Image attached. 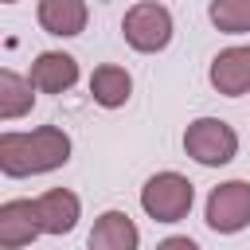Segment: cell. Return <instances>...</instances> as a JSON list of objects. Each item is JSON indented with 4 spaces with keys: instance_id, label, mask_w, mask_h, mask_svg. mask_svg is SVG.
<instances>
[{
    "instance_id": "ba28073f",
    "label": "cell",
    "mask_w": 250,
    "mask_h": 250,
    "mask_svg": "<svg viewBox=\"0 0 250 250\" xmlns=\"http://www.w3.org/2000/svg\"><path fill=\"white\" fill-rule=\"evenodd\" d=\"M43 234L39 215H35V199H8L0 203V246L4 250H20L27 242H35Z\"/></svg>"
},
{
    "instance_id": "7a4b0ae2",
    "label": "cell",
    "mask_w": 250,
    "mask_h": 250,
    "mask_svg": "<svg viewBox=\"0 0 250 250\" xmlns=\"http://www.w3.org/2000/svg\"><path fill=\"white\" fill-rule=\"evenodd\" d=\"M195 203V184L180 172H156L141 188V207L152 223H180Z\"/></svg>"
},
{
    "instance_id": "8992f818",
    "label": "cell",
    "mask_w": 250,
    "mask_h": 250,
    "mask_svg": "<svg viewBox=\"0 0 250 250\" xmlns=\"http://www.w3.org/2000/svg\"><path fill=\"white\" fill-rule=\"evenodd\" d=\"M207 78H211V86H215L223 98H242V94H250V43L219 51V55L211 59Z\"/></svg>"
},
{
    "instance_id": "5bb4252c",
    "label": "cell",
    "mask_w": 250,
    "mask_h": 250,
    "mask_svg": "<svg viewBox=\"0 0 250 250\" xmlns=\"http://www.w3.org/2000/svg\"><path fill=\"white\" fill-rule=\"evenodd\" d=\"M207 16L223 35H250V0H211Z\"/></svg>"
},
{
    "instance_id": "6da1fadb",
    "label": "cell",
    "mask_w": 250,
    "mask_h": 250,
    "mask_svg": "<svg viewBox=\"0 0 250 250\" xmlns=\"http://www.w3.org/2000/svg\"><path fill=\"white\" fill-rule=\"evenodd\" d=\"M70 160V137L59 125H39L27 133H0V172L12 180L55 172Z\"/></svg>"
},
{
    "instance_id": "5b68a950",
    "label": "cell",
    "mask_w": 250,
    "mask_h": 250,
    "mask_svg": "<svg viewBox=\"0 0 250 250\" xmlns=\"http://www.w3.org/2000/svg\"><path fill=\"white\" fill-rule=\"evenodd\" d=\"M203 219H207V227L215 234H238V230H246L250 227V184L246 180H227V184L211 188Z\"/></svg>"
},
{
    "instance_id": "4fadbf2b",
    "label": "cell",
    "mask_w": 250,
    "mask_h": 250,
    "mask_svg": "<svg viewBox=\"0 0 250 250\" xmlns=\"http://www.w3.org/2000/svg\"><path fill=\"white\" fill-rule=\"evenodd\" d=\"M31 78L16 74V70H0V121H16L31 109L35 94H31Z\"/></svg>"
},
{
    "instance_id": "7c38bea8",
    "label": "cell",
    "mask_w": 250,
    "mask_h": 250,
    "mask_svg": "<svg viewBox=\"0 0 250 250\" xmlns=\"http://www.w3.org/2000/svg\"><path fill=\"white\" fill-rule=\"evenodd\" d=\"M90 94H94V102H98L102 109H117V105L129 102V94H133V78H129L125 66L105 62V66H98V70L90 74Z\"/></svg>"
},
{
    "instance_id": "2e32d148",
    "label": "cell",
    "mask_w": 250,
    "mask_h": 250,
    "mask_svg": "<svg viewBox=\"0 0 250 250\" xmlns=\"http://www.w3.org/2000/svg\"><path fill=\"white\" fill-rule=\"evenodd\" d=\"M4 4H16V0H4Z\"/></svg>"
},
{
    "instance_id": "9a60e30c",
    "label": "cell",
    "mask_w": 250,
    "mask_h": 250,
    "mask_svg": "<svg viewBox=\"0 0 250 250\" xmlns=\"http://www.w3.org/2000/svg\"><path fill=\"white\" fill-rule=\"evenodd\" d=\"M156 250H199L188 234H168L164 242H156Z\"/></svg>"
},
{
    "instance_id": "3957f363",
    "label": "cell",
    "mask_w": 250,
    "mask_h": 250,
    "mask_svg": "<svg viewBox=\"0 0 250 250\" xmlns=\"http://www.w3.org/2000/svg\"><path fill=\"white\" fill-rule=\"evenodd\" d=\"M184 152L203 168H223L238 156V133L223 117H195L184 129Z\"/></svg>"
},
{
    "instance_id": "30bf717a",
    "label": "cell",
    "mask_w": 250,
    "mask_h": 250,
    "mask_svg": "<svg viewBox=\"0 0 250 250\" xmlns=\"http://www.w3.org/2000/svg\"><path fill=\"white\" fill-rule=\"evenodd\" d=\"M137 246H141V230L125 211H102L86 238V250H137Z\"/></svg>"
},
{
    "instance_id": "8fae6325",
    "label": "cell",
    "mask_w": 250,
    "mask_h": 250,
    "mask_svg": "<svg viewBox=\"0 0 250 250\" xmlns=\"http://www.w3.org/2000/svg\"><path fill=\"white\" fill-rule=\"evenodd\" d=\"M35 16H39V27L47 35L70 39V35H82L86 31L90 8H86V0H39Z\"/></svg>"
},
{
    "instance_id": "277c9868",
    "label": "cell",
    "mask_w": 250,
    "mask_h": 250,
    "mask_svg": "<svg viewBox=\"0 0 250 250\" xmlns=\"http://www.w3.org/2000/svg\"><path fill=\"white\" fill-rule=\"evenodd\" d=\"M172 12L164 8V4H156V0H141V4H133L129 12H125V20H121V35H125V43L133 47V51H141V55H156V51H164L168 43H172Z\"/></svg>"
},
{
    "instance_id": "52a82bcc",
    "label": "cell",
    "mask_w": 250,
    "mask_h": 250,
    "mask_svg": "<svg viewBox=\"0 0 250 250\" xmlns=\"http://www.w3.org/2000/svg\"><path fill=\"white\" fill-rule=\"evenodd\" d=\"M35 215L43 234H70L82 219V203L70 188H51L43 195H35Z\"/></svg>"
},
{
    "instance_id": "9c48e42d",
    "label": "cell",
    "mask_w": 250,
    "mask_h": 250,
    "mask_svg": "<svg viewBox=\"0 0 250 250\" xmlns=\"http://www.w3.org/2000/svg\"><path fill=\"white\" fill-rule=\"evenodd\" d=\"M27 78L39 94H66L78 82V62L66 51H43V55H35Z\"/></svg>"
}]
</instances>
